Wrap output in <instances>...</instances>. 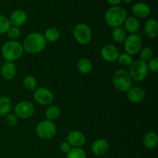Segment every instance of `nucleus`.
I'll use <instances>...</instances> for the list:
<instances>
[{"label": "nucleus", "instance_id": "f257e3e1", "mask_svg": "<svg viewBox=\"0 0 158 158\" xmlns=\"http://www.w3.org/2000/svg\"><path fill=\"white\" fill-rule=\"evenodd\" d=\"M46 40L41 32H32L26 36L23 42V49L30 54L39 53L45 49Z\"/></svg>", "mask_w": 158, "mask_h": 158}, {"label": "nucleus", "instance_id": "f03ea898", "mask_svg": "<svg viewBox=\"0 0 158 158\" xmlns=\"http://www.w3.org/2000/svg\"><path fill=\"white\" fill-rule=\"evenodd\" d=\"M127 18V12L126 9L120 6L109 8L105 13V21L107 26L112 28L121 26Z\"/></svg>", "mask_w": 158, "mask_h": 158}, {"label": "nucleus", "instance_id": "7ed1b4c3", "mask_svg": "<svg viewBox=\"0 0 158 158\" xmlns=\"http://www.w3.org/2000/svg\"><path fill=\"white\" fill-rule=\"evenodd\" d=\"M23 45L17 41H8L2 47V55L6 60L9 62L18 60L23 53Z\"/></svg>", "mask_w": 158, "mask_h": 158}, {"label": "nucleus", "instance_id": "20e7f679", "mask_svg": "<svg viewBox=\"0 0 158 158\" xmlns=\"http://www.w3.org/2000/svg\"><path fill=\"white\" fill-rule=\"evenodd\" d=\"M113 84L117 90L127 92L133 84V80L129 73L125 69H118L113 76Z\"/></svg>", "mask_w": 158, "mask_h": 158}, {"label": "nucleus", "instance_id": "39448f33", "mask_svg": "<svg viewBox=\"0 0 158 158\" xmlns=\"http://www.w3.org/2000/svg\"><path fill=\"white\" fill-rule=\"evenodd\" d=\"M128 73L131 75L133 81H143L146 79L148 73V68L147 63H144L140 60L133 61V63L130 66V69Z\"/></svg>", "mask_w": 158, "mask_h": 158}, {"label": "nucleus", "instance_id": "423d86ee", "mask_svg": "<svg viewBox=\"0 0 158 158\" xmlns=\"http://www.w3.org/2000/svg\"><path fill=\"white\" fill-rule=\"evenodd\" d=\"M74 38L80 44L86 45L90 43L92 40V30L88 25L85 23H79L73 28Z\"/></svg>", "mask_w": 158, "mask_h": 158}, {"label": "nucleus", "instance_id": "0eeeda50", "mask_svg": "<svg viewBox=\"0 0 158 158\" xmlns=\"http://www.w3.org/2000/svg\"><path fill=\"white\" fill-rule=\"evenodd\" d=\"M35 133L40 138L49 140L52 138L56 134V126L50 120H43L37 124L35 127Z\"/></svg>", "mask_w": 158, "mask_h": 158}, {"label": "nucleus", "instance_id": "6e6552de", "mask_svg": "<svg viewBox=\"0 0 158 158\" xmlns=\"http://www.w3.org/2000/svg\"><path fill=\"white\" fill-rule=\"evenodd\" d=\"M123 43L126 52L131 56L139 53L142 49V40L137 34H131L127 36Z\"/></svg>", "mask_w": 158, "mask_h": 158}, {"label": "nucleus", "instance_id": "1a4fd4ad", "mask_svg": "<svg viewBox=\"0 0 158 158\" xmlns=\"http://www.w3.org/2000/svg\"><path fill=\"white\" fill-rule=\"evenodd\" d=\"M15 115L20 119H28L32 117L35 112L33 104L29 101L19 102L15 106Z\"/></svg>", "mask_w": 158, "mask_h": 158}, {"label": "nucleus", "instance_id": "9d476101", "mask_svg": "<svg viewBox=\"0 0 158 158\" xmlns=\"http://www.w3.org/2000/svg\"><path fill=\"white\" fill-rule=\"evenodd\" d=\"M34 100L37 103L43 106L51 104L53 101V94L49 89L45 87H40L34 92Z\"/></svg>", "mask_w": 158, "mask_h": 158}, {"label": "nucleus", "instance_id": "9b49d317", "mask_svg": "<svg viewBox=\"0 0 158 158\" xmlns=\"http://www.w3.org/2000/svg\"><path fill=\"white\" fill-rule=\"evenodd\" d=\"M100 54H101L102 58L105 61L108 63H113L117 60L120 52L117 46L113 44H106L101 49Z\"/></svg>", "mask_w": 158, "mask_h": 158}, {"label": "nucleus", "instance_id": "f8f14e48", "mask_svg": "<svg viewBox=\"0 0 158 158\" xmlns=\"http://www.w3.org/2000/svg\"><path fill=\"white\" fill-rule=\"evenodd\" d=\"M67 142L72 148H81L86 143V137L81 131H72L67 135Z\"/></svg>", "mask_w": 158, "mask_h": 158}, {"label": "nucleus", "instance_id": "ddd939ff", "mask_svg": "<svg viewBox=\"0 0 158 158\" xmlns=\"http://www.w3.org/2000/svg\"><path fill=\"white\" fill-rule=\"evenodd\" d=\"M9 19L10 25L19 28L26 23L27 20V14L22 9H16L12 12Z\"/></svg>", "mask_w": 158, "mask_h": 158}, {"label": "nucleus", "instance_id": "4468645a", "mask_svg": "<svg viewBox=\"0 0 158 158\" xmlns=\"http://www.w3.org/2000/svg\"><path fill=\"white\" fill-rule=\"evenodd\" d=\"M132 13L137 19L147 18L151 14V8L144 2H137L132 7Z\"/></svg>", "mask_w": 158, "mask_h": 158}, {"label": "nucleus", "instance_id": "2eb2a0df", "mask_svg": "<svg viewBox=\"0 0 158 158\" xmlns=\"http://www.w3.org/2000/svg\"><path fill=\"white\" fill-rule=\"evenodd\" d=\"M109 143L105 139H98L93 143L92 152L96 156H103L109 151Z\"/></svg>", "mask_w": 158, "mask_h": 158}, {"label": "nucleus", "instance_id": "dca6fc26", "mask_svg": "<svg viewBox=\"0 0 158 158\" xmlns=\"http://www.w3.org/2000/svg\"><path fill=\"white\" fill-rule=\"evenodd\" d=\"M127 93L128 100L133 103H141L146 97L144 90L140 87H131Z\"/></svg>", "mask_w": 158, "mask_h": 158}, {"label": "nucleus", "instance_id": "f3484780", "mask_svg": "<svg viewBox=\"0 0 158 158\" xmlns=\"http://www.w3.org/2000/svg\"><path fill=\"white\" fill-rule=\"evenodd\" d=\"M1 74L4 79L11 80L15 78L16 76V67L12 62H6L2 66Z\"/></svg>", "mask_w": 158, "mask_h": 158}, {"label": "nucleus", "instance_id": "a211bd4d", "mask_svg": "<svg viewBox=\"0 0 158 158\" xmlns=\"http://www.w3.org/2000/svg\"><path fill=\"white\" fill-rule=\"evenodd\" d=\"M144 32L150 39H154L158 35V22L155 19L147 20L144 25Z\"/></svg>", "mask_w": 158, "mask_h": 158}, {"label": "nucleus", "instance_id": "6ab92c4d", "mask_svg": "<svg viewBox=\"0 0 158 158\" xmlns=\"http://www.w3.org/2000/svg\"><path fill=\"white\" fill-rule=\"evenodd\" d=\"M123 24H124L123 29H125V31L131 34H136L140 29V22L138 19L134 16L127 17Z\"/></svg>", "mask_w": 158, "mask_h": 158}, {"label": "nucleus", "instance_id": "aec40b11", "mask_svg": "<svg viewBox=\"0 0 158 158\" xmlns=\"http://www.w3.org/2000/svg\"><path fill=\"white\" fill-rule=\"evenodd\" d=\"M158 137L154 132H148L143 137V144L147 149H154L157 145Z\"/></svg>", "mask_w": 158, "mask_h": 158}, {"label": "nucleus", "instance_id": "412c9836", "mask_svg": "<svg viewBox=\"0 0 158 158\" xmlns=\"http://www.w3.org/2000/svg\"><path fill=\"white\" fill-rule=\"evenodd\" d=\"M12 103L10 98L6 96L0 97V117H5L10 113Z\"/></svg>", "mask_w": 158, "mask_h": 158}, {"label": "nucleus", "instance_id": "4be33fe9", "mask_svg": "<svg viewBox=\"0 0 158 158\" xmlns=\"http://www.w3.org/2000/svg\"><path fill=\"white\" fill-rule=\"evenodd\" d=\"M77 69L82 74L87 75L90 73L93 69L92 62L88 58L80 59L77 63Z\"/></svg>", "mask_w": 158, "mask_h": 158}, {"label": "nucleus", "instance_id": "5701e85b", "mask_svg": "<svg viewBox=\"0 0 158 158\" xmlns=\"http://www.w3.org/2000/svg\"><path fill=\"white\" fill-rule=\"evenodd\" d=\"M60 114H61V110H60V107L55 106V105L49 106L45 113L46 120H50V121H53V120L58 119L60 117Z\"/></svg>", "mask_w": 158, "mask_h": 158}, {"label": "nucleus", "instance_id": "b1692460", "mask_svg": "<svg viewBox=\"0 0 158 158\" xmlns=\"http://www.w3.org/2000/svg\"><path fill=\"white\" fill-rule=\"evenodd\" d=\"M127 36V32L123 27L119 26V27L114 28V30L112 32V37L114 41L118 43H123L124 40H126Z\"/></svg>", "mask_w": 158, "mask_h": 158}, {"label": "nucleus", "instance_id": "393cba45", "mask_svg": "<svg viewBox=\"0 0 158 158\" xmlns=\"http://www.w3.org/2000/svg\"><path fill=\"white\" fill-rule=\"evenodd\" d=\"M43 35H44V37L46 41L54 43V42H56L60 39V32L58 29L52 27L46 29V32H45V33Z\"/></svg>", "mask_w": 158, "mask_h": 158}, {"label": "nucleus", "instance_id": "a878e982", "mask_svg": "<svg viewBox=\"0 0 158 158\" xmlns=\"http://www.w3.org/2000/svg\"><path fill=\"white\" fill-rule=\"evenodd\" d=\"M23 85L28 90H34L37 87V81L34 77L27 75L23 78Z\"/></svg>", "mask_w": 158, "mask_h": 158}, {"label": "nucleus", "instance_id": "bb28decb", "mask_svg": "<svg viewBox=\"0 0 158 158\" xmlns=\"http://www.w3.org/2000/svg\"><path fill=\"white\" fill-rule=\"evenodd\" d=\"M67 158H86V154L81 148H71L66 153Z\"/></svg>", "mask_w": 158, "mask_h": 158}, {"label": "nucleus", "instance_id": "cd10ccee", "mask_svg": "<svg viewBox=\"0 0 158 158\" xmlns=\"http://www.w3.org/2000/svg\"><path fill=\"white\" fill-rule=\"evenodd\" d=\"M139 53H140V60L144 62V63H148V61H150L153 58V55H154L153 49L148 46L140 49Z\"/></svg>", "mask_w": 158, "mask_h": 158}, {"label": "nucleus", "instance_id": "c85d7f7f", "mask_svg": "<svg viewBox=\"0 0 158 158\" xmlns=\"http://www.w3.org/2000/svg\"><path fill=\"white\" fill-rule=\"evenodd\" d=\"M11 25L9 23V19L6 15L0 14V35L6 33Z\"/></svg>", "mask_w": 158, "mask_h": 158}, {"label": "nucleus", "instance_id": "c756f323", "mask_svg": "<svg viewBox=\"0 0 158 158\" xmlns=\"http://www.w3.org/2000/svg\"><path fill=\"white\" fill-rule=\"evenodd\" d=\"M117 60H118V62L120 64L123 65V66H131V63L134 61L132 56L127 53V52H123V53L119 54Z\"/></svg>", "mask_w": 158, "mask_h": 158}, {"label": "nucleus", "instance_id": "7c9ffc66", "mask_svg": "<svg viewBox=\"0 0 158 158\" xmlns=\"http://www.w3.org/2000/svg\"><path fill=\"white\" fill-rule=\"evenodd\" d=\"M6 33L8 34V36L9 38L14 40L19 38L20 35H21V32H20L19 29L18 27H15V26H10V28H9Z\"/></svg>", "mask_w": 158, "mask_h": 158}, {"label": "nucleus", "instance_id": "2f4dec72", "mask_svg": "<svg viewBox=\"0 0 158 158\" xmlns=\"http://www.w3.org/2000/svg\"><path fill=\"white\" fill-rule=\"evenodd\" d=\"M5 122L9 127H14L18 123V117L13 114H8L5 116Z\"/></svg>", "mask_w": 158, "mask_h": 158}, {"label": "nucleus", "instance_id": "473e14b6", "mask_svg": "<svg viewBox=\"0 0 158 158\" xmlns=\"http://www.w3.org/2000/svg\"><path fill=\"white\" fill-rule=\"evenodd\" d=\"M148 65V70L152 71L153 73H157L158 72V58H152L150 61L147 63Z\"/></svg>", "mask_w": 158, "mask_h": 158}, {"label": "nucleus", "instance_id": "72a5a7b5", "mask_svg": "<svg viewBox=\"0 0 158 158\" xmlns=\"http://www.w3.org/2000/svg\"><path fill=\"white\" fill-rule=\"evenodd\" d=\"M71 148H72V147L69 144V143H68L67 141L63 142V143H61V144H60V151L63 153H66V154L71 149Z\"/></svg>", "mask_w": 158, "mask_h": 158}, {"label": "nucleus", "instance_id": "f704fd0d", "mask_svg": "<svg viewBox=\"0 0 158 158\" xmlns=\"http://www.w3.org/2000/svg\"><path fill=\"white\" fill-rule=\"evenodd\" d=\"M107 2L109 4L112 5L113 6H118L120 2H122V0H106Z\"/></svg>", "mask_w": 158, "mask_h": 158}, {"label": "nucleus", "instance_id": "c9c22d12", "mask_svg": "<svg viewBox=\"0 0 158 158\" xmlns=\"http://www.w3.org/2000/svg\"><path fill=\"white\" fill-rule=\"evenodd\" d=\"M133 0H122V2H123L124 3H131L132 2Z\"/></svg>", "mask_w": 158, "mask_h": 158}]
</instances>
